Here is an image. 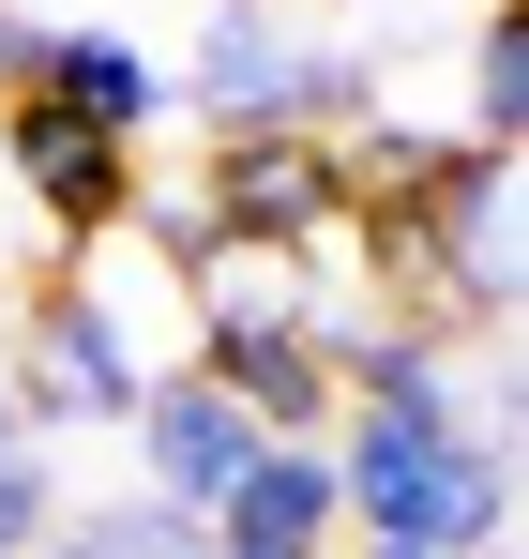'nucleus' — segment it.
Masks as SVG:
<instances>
[{
    "label": "nucleus",
    "instance_id": "obj_3",
    "mask_svg": "<svg viewBox=\"0 0 529 559\" xmlns=\"http://www.w3.org/2000/svg\"><path fill=\"white\" fill-rule=\"evenodd\" d=\"M152 348H137V302H106L91 273H46L15 302V348H0V393H15V424L31 439H77V424H137V393H152Z\"/></svg>",
    "mask_w": 529,
    "mask_h": 559
},
{
    "label": "nucleus",
    "instance_id": "obj_2",
    "mask_svg": "<svg viewBox=\"0 0 529 559\" xmlns=\"http://www.w3.org/2000/svg\"><path fill=\"white\" fill-rule=\"evenodd\" d=\"M181 364L227 378L258 439H333V424H349V393L318 364V287H303V258H243V242H227L212 273H181Z\"/></svg>",
    "mask_w": 529,
    "mask_h": 559
},
{
    "label": "nucleus",
    "instance_id": "obj_14",
    "mask_svg": "<svg viewBox=\"0 0 529 559\" xmlns=\"http://www.w3.org/2000/svg\"><path fill=\"white\" fill-rule=\"evenodd\" d=\"M31 559H121V545H106L91 514H61V530H46V545H31Z\"/></svg>",
    "mask_w": 529,
    "mask_h": 559
},
{
    "label": "nucleus",
    "instance_id": "obj_11",
    "mask_svg": "<svg viewBox=\"0 0 529 559\" xmlns=\"http://www.w3.org/2000/svg\"><path fill=\"white\" fill-rule=\"evenodd\" d=\"M121 242H137V258H152L167 287L227 258V227H212V197H197V182H137V212H121Z\"/></svg>",
    "mask_w": 529,
    "mask_h": 559
},
{
    "label": "nucleus",
    "instance_id": "obj_1",
    "mask_svg": "<svg viewBox=\"0 0 529 559\" xmlns=\"http://www.w3.org/2000/svg\"><path fill=\"white\" fill-rule=\"evenodd\" d=\"M333 499L378 545H454V559H529L515 545V439H469L454 408H349L333 424Z\"/></svg>",
    "mask_w": 529,
    "mask_h": 559
},
{
    "label": "nucleus",
    "instance_id": "obj_6",
    "mask_svg": "<svg viewBox=\"0 0 529 559\" xmlns=\"http://www.w3.org/2000/svg\"><path fill=\"white\" fill-rule=\"evenodd\" d=\"M197 197L243 258H333L349 242V182H333V136H212L197 152Z\"/></svg>",
    "mask_w": 529,
    "mask_h": 559
},
{
    "label": "nucleus",
    "instance_id": "obj_17",
    "mask_svg": "<svg viewBox=\"0 0 529 559\" xmlns=\"http://www.w3.org/2000/svg\"><path fill=\"white\" fill-rule=\"evenodd\" d=\"M0 454H31V424H15V393H0Z\"/></svg>",
    "mask_w": 529,
    "mask_h": 559
},
{
    "label": "nucleus",
    "instance_id": "obj_5",
    "mask_svg": "<svg viewBox=\"0 0 529 559\" xmlns=\"http://www.w3.org/2000/svg\"><path fill=\"white\" fill-rule=\"evenodd\" d=\"M0 182H15V212H31V242L61 258V273H91L106 242H121V212H137V152L121 136H91V121H61L46 92H0Z\"/></svg>",
    "mask_w": 529,
    "mask_h": 559
},
{
    "label": "nucleus",
    "instance_id": "obj_15",
    "mask_svg": "<svg viewBox=\"0 0 529 559\" xmlns=\"http://www.w3.org/2000/svg\"><path fill=\"white\" fill-rule=\"evenodd\" d=\"M333 559H454V545H378V530H349Z\"/></svg>",
    "mask_w": 529,
    "mask_h": 559
},
{
    "label": "nucleus",
    "instance_id": "obj_12",
    "mask_svg": "<svg viewBox=\"0 0 529 559\" xmlns=\"http://www.w3.org/2000/svg\"><path fill=\"white\" fill-rule=\"evenodd\" d=\"M46 530H61V468H46V439H31V454H0V559H31Z\"/></svg>",
    "mask_w": 529,
    "mask_h": 559
},
{
    "label": "nucleus",
    "instance_id": "obj_8",
    "mask_svg": "<svg viewBox=\"0 0 529 559\" xmlns=\"http://www.w3.org/2000/svg\"><path fill=\"white\" fill-rule=\"evenodd\" d=\"M137 499H167V514H212L243 468H258V424H243V393L227 378H197V364H167L152 393H137Z\"/></svg>",
    "mask_w": 529,
    "mask_h": 559
},
{
    "label": "nucleus",
    "instance_id": "obj_16",
    "mask_svg": "<svg viewBox=\"0 0 529 559\" xmlns=\"http://www.w3.org/2000/svg\"><path fill=\"white\" fill-rule=\"evenodd\" d=\"M15 31H31V15H0V92H15Z\"/></svg>",
    "mask_w": 529,
    "mask_h": 559
},
{
    "label": "nucleus",
    "instance_id": "obj_9",
    "mask_svg": "<svg viewBox=\"0 0 529 559\" xmlns=\"http://www.w3.org/2000/svg\"><path fill=\"white\" fill-rule=\"evenodd\" d=\"M197 530H212V559H333V545H349L333 439H258V468H243Z\"/></svg>",
    "mask_w": 529,
    "mask_h": 559
},
{
    "label": "nucleus",
    "instance_id": "obj_10",
    "mask_svg": "<svg viewBox=\"0 0 529 559\" xmlns=\"http://www.w3.org/2000/svg\"><path fill=\"white\" fill-rule=\"evenodd\" d=\"M454 136H484V152L529 136V0H499V15L469 31V121H454Z\"/></svg>",
    "mask_w": 529,
    "mask_h": 559
},
{
    "label": "nucleus",
    "instance_id": "obj_4",
    "mask_svg": "<svg viewBox=\"0 0 529 559\" xmlns=\"http://www.w3.org/2000/svg\"><path fill=\"white\" fill-rule=\"evenodd\" d=\"M167 76H181V106H197L212 136H272V121H287V136H349L363 106H378V92H363V61L303 46L272 0H227V15H212V46L167 61Z\"/></svg>",
    "mask_w": 529,
    "mask_h": 559
},
{
    "label": "nucleus",
    "instance_id": "obj_13",
    "mask_svg": "<svg viewBox=\"0 0 529 559\" xmlns=\"http://www.w3.org/2000/svg\"><path fill=\"white\" fill-rule=\"evenodd\" d=\"M91 530H106L121 559H212V530H197V514H167V499H121V514H91Z\"/></svg>",
    "mask_w": 529,
    "mask_h": 559
},
{
    "label": "nucleus",
    "instance_id": "obj_7",
    "mask_svg": "<svg viewBox=\"0 0 529 559\" xmlns=\"http://www.w3.org/2000/svg\"><path fill=\"white\" fill-rule=\"evenodd\" d=\"M15 92H46L61 121H91V136L137 152V136L181 106V76L121 31V15H46V31H15Z\"/></svg>",
    "mask_w": 529,
    "mask_h": 559
},
{
    "label": "nucleus",
    "instance_id": "obj_18",
    "mask_svg": "<svg viewBox=\"0 0 529 559\" xmlns=\"http://www.w3.org/2000/svg\"><path fill=\"white\" fill-rule=\"evenodd\" d=\"M212 15H227V0H212Z\"/></svg>",
    "mask_w": 529,
    "mask_h": 559
}]
</instances>
